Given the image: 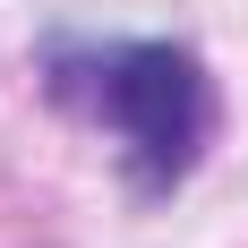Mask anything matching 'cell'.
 Returning <instances> with one entry per match:
<instances>
[{
	"instance_id": "obj_1",
	"label": "cell",
	"mask_w": 248,
	"mask_h": 248,
	"mask_svg": "<svg viewBox=\"0 0 248 248\" xmlns=\"http://www.w3.org/2000/svg\"><path fill=\"white\" fill-rule=\"evenodd\" d=\"M51 94L94 111L103 128L128 137L137 180H180L205 146L214 94L205 69L171 43H103V51H51Z\"/></svg>"
}]
</instances>
